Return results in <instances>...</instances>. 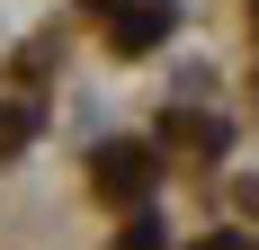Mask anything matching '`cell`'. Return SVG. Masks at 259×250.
Instances as JSON below:
<instances>
[{
  "instance_id": "cell-2",
  "label": "cell",
  "mask_w": 259,
  "mask_h": 250,
  "mask_svg": "<svg viewBox=\"0 0 259 250\" xmlns=\"http://www.w3.org/2000/svg\"><path fill=\"white\" fill-rule=\"evenodd\" d=\"M206 250H241V241H206Z\"/></svg>"
},
{
  "instance_id": "cell-1",
  "label": "cell",
  "mask_w": 259,
  "mask_h": 250,
  "mask_svg": "<svg viewBox=\"0 0 259 250\" xmlns=\"http://www.w3.org/2000/svg\"><path fill=\"white\" fill-rule=\"evenodd\" d=\"M99 179H107V188H143V161H134V152H107Z\"/></svg>"
}]
</instances>
